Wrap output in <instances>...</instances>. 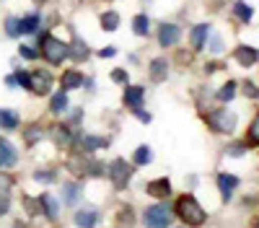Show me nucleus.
<instances>
[{
  "label": "nucleus",
  "mask_w": 259,
  "mask_h": 228,
  "mask_svg": "<svg viewBox=\"0 0 259 228\" xmlns=\"http://www.w3.org/2000/svg\"><path fill=\"white\" fill-rule=\"evenodd\" d=\"M177 215H179L187 225H202V223H205V210L197 205V200L189 197V195L179 197V202H177Z\"/></svg>",
  "instance_id": "obj_1"
},
{
  "label": "nucleus",
  "mask_w": 259,
  "mask_h": 228,
  "mask_svg": "<svg viewBox=\"0 0 259 228\" xmlns=\"http://www.w3.org/2000/svg\"><path fill=\"white\" fill-rule=\"evenodd\" d=\"M41 55L50 65H60V62L68 57V44H62L55 36H41Z\"/></svg>",
  "instance_id": "obj_2"
},
{
  "label": "nucleus",
  "mask_w": 259,
  "mask_h": 228,
  "mask_svg": "<svg viewBox=\"0 0 259 228\" xmlns=\"http://www.w3.org/2000/svg\"><path fill=\"white\" fill-rule=\"evenodd\" d=\"M205 119H207V124L215 132H233L236 130V114L228 112V109H215Z\"/></svg>",
  "instance_id": "obj_3"
},
{
  "label": "nucleus",
  "mask_w": 259,
  "mask_h": 228,
  "mask_svg": "<svg viewBox=\"0 0 259 228\" xmlns=\"http://www.w3.org/2000/svg\"><path fill=\"white\" fill-rule=\"evenodd\" d=\"M168 223H171V213L166 210L163 205L145 207V225L148 228H166Z\"/></svg>",
  "instance_id": "obj_4"
},
{
  "label": "nucleus",
  "mask_w": 259,
  "mask_h": 228,
  "mask_svg": "<svg viewBox=\"0 0 259 228\" xmlns=\"http://www.w3.org/2000/svg\"><path fill=\"white\" fill-rule=\"evenodd\" d=\"M109 176H112V181H114L117 190H122V187L130 181V176H133V166H130L124 158H117V161L109 166Z\"/></svg>",
  "instance_id": "obj_5"
},
{
  "label": "nucleus",
  "mask_w": 259,
  "mask_h": 228,
  "mask_svg": "<svg viewBox=\"0 0 259 228\" xmlns=\"http://www.w3.org/2000/svg\"><path fill=\"white\" fill-rule=\"evenodd\" d=\"M50 86H52V75H50L47 70H36V73H31V83H29V88H31L34 94L45 96V94H50Z\"/></svg>",
  "instance_id": "obj_6"
},
{
  "label": "nucleus",
  "mask_w": 259,
  "mask_h": 228,
  "mask_svg": "<svg viewBox=\"0 0 259 228\" xmlns=\"http://www.w3.org/2000/svg\"><path fill=\"white\" fill-rule=\"evenodd\" d=\"M179 36H182V29H179V26H174V24H163V26H161V31H158V39H161V44H163V47L177 44Z\"/></svg>",
  "instance_id": "obj_7"
},
{
  "label": "nucleus",
  "mask_w": 259,
  "mask_h": 228,
  "mask_svg": "<svg viewBox=\"0 0 259 228\" xmlns=\"http://www.w3.org/2000/svg\"><path fill=\"white\" fill-rule=\"evenodd\" d=\"M145 192L153 195V197H168L171 195V181L168 179H153V181H148Z\"/></svg>",
  "instance_id": "obj_8"
},
{
  "label": "nucleus",
  "mask_w": 259,
  "mask_h": 228,
  "mask_svg": "<svg viewBox=\"0 0 259 228\" xmlns=\"http://www.w3.org/2000/svg\"><path fill=\"white\" fill-rule=\"evenodd\" d=\"M16 163V151L8 140L0 138V169H8V166Z\"/></svg>",
  "instance_id": "obj_9"
},
{
  "label": "nucleus",
  "mask_w": 259,
  "mask_h": 228,
  "mask_svg": "<svg viewBox=\"0 0 259 228\" xmlns=\"http://www.w3.org/2000/svg\"><path fill=\"white\" fill-rule=\"evenodd\" d=\"M218 187H221V195H223V200H228V197L233 195V190L239 187V179L231 176V174H221V176H218Z\"/></svg>",
  "instance_id": "obj_10"
},
{
  "label": "nucleus",
  "mask_w": 259,
  "mask_h": 228,
  "mask_svg": "<svg viewBox=\"0 0 259 228\" xmlns=\"http://www.w3.org/2000/svg\"><path fill=\"white\" fill-rule=\"evenodd\" d=\"M143 96H145V88L143 86H130V88H124V104L127 107H140V101H143Z\"/></svg>",
  "instance_id": "obj_11"
},
{
  "label": "nucleus",
  "mask_w": 259,
  "mask_h": 228,
  "mask_svg": "<svg viewBox=\"0 0 259 228\" xmlns=\"http://www.w3.org/2000/svg\"><path fill=\"white\" fill-rule=\"evenodd\" d=\"M207 34H210V24H200V26H194V29H192V47H194V50H202V47H205Z\"/></svg>",
  "instance_id": "obj_12"
},
{
  "label": "nucleus",
  "mask_w": 259,
  "mask_h": 228,
  "mask_svg": "<svg viewBox=\"0 0 259 228\" xmlns=\"http://www.w3.org/2000/svg\"><path fill=\"white\" fill-rule=\"evenodd\" d=\"M236 60H239V65L251 68L256 62V50L254 47H239V50H236Z\"/></svg>",
  "instance_id": "obj_13"
},
{
  "label": "nucleus",
  "mask_w": 259,
  "mask_h": 228,
  "mask_svg": "<svg viewBox=\"0 0 259 228\" xmlns=\"http://www.w3.org/2000/svg\"><path fill=\"white\" fill-rule=\"evenodd\" d=\"M96 220H99V213H96V210H78V213H75V223H78L80 228H94Z\"/></svg>",
  "instance_id": "obj_14"
},
{
  "label": "nucleus",
  "mask_w": 259,
  "mask_h": 228,
  "mask_svg": "<svg viewBox=\"0 0 259 228\" xmlns=\"http://www.w3.org/2000/svg\"><path fill=\"white\" fill-rule=\"evenodd\" d=\"M166 73H168V68H166V60H153V65H150V80L153 83H161V80H166Z\"/></svg>",
  "instance_id": "obj_15"
},
{
  "label": "nucleus",
  "mask_w": 259,
  "mask_h": 228,
  "mask_svg": "<svg viewBox=\"0 0 259 228\" xmlns=\"http://www.w3.org/2000/svg\"><path fill=\"white\" fill-rule=\"evenodd\" d=\"M83 86V75L80 73H75V70H65L62 73V88H80Z\"/></svg>",
  "instance_id": "obj_16"
},
{
  "label": "nucleus",
  "mask_w": 259,
  "mask_h": 228,
  "mask_svg": "<svg viewBox=\"0 0 259 228\" xmlns=\"http://www.w3.org/2000/svg\"><path fill=\"white\" fill-rule=\"evenodd\" d=\"M83 151H101V148H106V145H109V140H106V138H94V135H85L83 138Z\"/></svg>",
  "instance_id": "obj_17"
},
{
  "label": "nucleus",
  "mask_w": 259,
  "mask_h": 228,
  "mask_svg": "<svg viewBox=\"0 0 259 228\" xmlns=\"http://www.w3.org/2000/svg\"><path fill=\"white\" fill-rule=\"evenodd\" d=\"M39 202L45 205V213H47V218H52V220H55V218H57V210H60L57 200H55L52 195H41V197H39Z\"/></svg>",
  "instance_id": "obj_18"
},
{
  "label": "nucleus",
  "mask_w": 259,
  "mask_h": 228,
  "mask_svg": "<svg viewBox=\"0 0 259 228\" xmlns=\"http://www.w3.org/2000/svg\"><path fill=\"white\" fill-rule=\"evenodd\" d=\"M0 127L16 130L18 127V114L16 112H8V109H0Z\"/></svg>",
  "instance_id": "obj_19"
},
{
  "label": "nucleus",
  "mask_w": 259,
  "mask_h": 228,
  "mask_svg": "<svg viewBox=\"0 0 259 228\" xmlns=\"http://www.w3.org/2000/svg\"><path fill=\"white\" fill-rule=\"evenodd\" d=\"M18 26H21V34H34L36 26H39V16H36V13L26 16L24 21H18Z\"/></svg>",
  "instance_id": "obj_20"
},
{
  "label": "nucleus",
  "mask_w": 259,
  "mask_h": 228,
  "mask_svg": "<svg viewBox=\"0 0 259 228\" xmlns=\"http://www.w3.org/2000/svg\"><path fill=\"white\" fill-rule=\"evenodd\" d=\"M52 140H55L57 145H68V143H70V132H68V127H62V124H55V127H52Z\"/></svg>",
  "instance_id": "obj_21"
},
{
  "label": "nucleus",
  "mask_w": 259,
  "mask_h": 228,
  "mask_svg": "<svg viewBox=\"0 0 259 228\" xmlns=\"http://www.w3.org/2000/svg\"><path fill=\"white\" fill-rule=\"evenodd\" d=\"M101 26H104L106 31H114V29L119 26V16H117L114 11H106V13L101 16Z\"/></svg>",
  "instance_id": "obj_22"
},
{
  "label": "nucleus",
  "mask_w": 259,
  "mask_h": 228,
  "mask_svg": "<svg viewBox=\"0 0 259 228\" xmlns=\"http://www.w3.org/2000/svg\"><path fill=\"white\" fill-rule=\"evenodd\" d=\"M148 29H150L148 16H135V21H133V31H135L138 36H145V34H148Z\"/></svg>",
  "instance_id": "obj_23"
},
{
  "label": "nucleus",
  "mask_w": 259,
  "mask_h": 228,
  "mask_svg": "<svg viewBox=\"0 0 259 228\" xmlns=\"http://www.w3.org/2000/svg\"><path fill=\"white\" fill-rule=\"evenodd\" d=\"M68 55H73V60H85L89 57V47L83 41H73V47L68 50Z\"/></svg>",
  "instance_id": "obj_24"
},
{
  "label": "nucleus",
  "mask_w": 259,
  "mask_h": 228,
  "mask_svg": "<svg viewBox=\"0 0 259 228\" xmlns=\"http://www.w3.org/2000/svg\"><path fill=\"white\" fill-rule=\"evenodd\" d=\"M233 11H236V16H239V18L244 21V24H249V21H251V8H249L246 3H236V6H233Z\"/></svg>",
  "instance_id": "obj_25"
},
{
  "label": "nucleus",
  "mask_w": 259,
  "mask_h": 228,
  "mask_svg": "<svg viewBox=\"0 0 259 228\" xmlns=\"http://www.w3.org/2000/svg\"><path fill=\"white\" fill-rule=\"evenodd\" d=\"M65 109H68V96H65V94H57V96L52 99V112L60 114V112H65Z\"/></svg>",
  "instance_id": "obj_26"
},
{
  "label": "nucleus",
  "mask_w": 259,
  "mask_h": 228,
  "mask_svg": "<svg viewBox=\"0 0 259 228\" xmlns=\"http://www.w3.org/2000/svg\"><path fill=\"white\" fill-rule=\"evenodd\" d=\"M68 166H70V169H73L75 174H83V171H85V161L80 158V153H73V156H70V161H68Z\"/></svg>",
  "instance_id": "obj_27"
},
{
  "label": "nucleus",
  "mask_w": 259,
  "mask_h": 228,
  "mask_svg": "<svg viewBox=\"0 0 259 228\" xmlns=\"http://www.w3.org/2000/svg\"><path fill=\"white\" fill-rule=\"evenodd\" d=\"M233 96H236V83H231V80H228L226 86L218 91V99H221V101H231Z\"/></svg>",
  "instance_id": "obj_28"
},
{
  "label": "nucleus",
  "mask_w": 259,
  "mask_h": 228,
  "mask_svg": "<svg viewBox=\"0 0 259 228\" xmlns=\"http://www.w3.org/2000/svg\"><path fill=\"white\" fill-rule=\"evenodd\" d=\"M150 158H153V153H150V148H148V145H143V148H138V151H135V163H138V166L148 163Z\"/></svg>",
  "instance_id": "obj_29"
},
{
  "label": "nucleus",
  "mask_w": 259,
  "mask_h": 228,
  "mask_svg": "<svg viewBox=\"0 0 259 228\" xmlns=\"http://www.w3.org/2000/svg\"><path fill=\"white\" fill-rule=\"evenodd\" d=\"M62 190H65V202L75 205V200H78V187H75V184H65Z\"/></svg>",
  "instance_id": "obj_30"
},
{
  "label": "nucleus",
  "mask_w": 259,
  "mask_h": 228,
  "mask_svg": "<svg viewBox=\"0 0 259 228\" xmlns=\"http://www.w3.org/2000/svg\"><path fill=\"white\" fill-rule=\"evenodd\" d=\"M6 34L8 36H18L21 34V26H18V18H6Z\"/></svg>",
  "instance_id": "obj_31"
},
{
  "label": "nucleus",
  "mask_w": 259,
  "mask_h": 228,
  "mask_svg": "<svg viewBox=\"0 0 259 228\" xmlns=\"http://www.w3.org/2000/svg\"><path fill=\"white\" fill-rule=\"evenodd\" d=\"M13 187V179L8 176V174H3L0 171V195H8V190Z\"/></svg>",
  "instance_id": "obj_32"
},
{
  "label": "nucleus",
  "mask_w": 259,
  "mask_h": 228,
  "mask_svg": "<svg viewBox=\"0 0 259 228\" xmlns=\"http://www.w3.org/2000/svg\"><path fill=\"white\" fill-rule=\"evenodd\" d=\"M24 205H26L29 215H36V213H39V207H41V202H39V200H31V197H24Z\"/></svg>",
  "instance_id": "obj_33"
},
{
  "label": "nucleus",
  "mask_w": 259,
  "mask_h": 228,
  "mask_svg": "<svg viewBox=\"0 0 259 228\" xmlns=\"http://www.w3.org/2000/svg\"><path fill=\"white\" fill-rule=\"evenodd\" d=\"M249 138H251V145L259 143V119H251V127H249Z\"/></svg>",
  "instance_id": "obj_34"
},
{
  "label": "nucleus",
  "mask_w": 259,
  "mask_h": 228,
  "mask_svg": "<svg viewBox=\"0 0 259 228\" xmlns=\"http://www.w3.org/2000/svg\"><path fill=\"white\" fill-rule=\"evenodd\" d=\"M13 78H16V83H21L24 88H29V83H31V75H29V73H21V70H18Z\"/></svg>",
  "instance_id": "obj_35"
},
{
  "label": "nucleus",
  "mask_w": 259,
  "mask_h": 228,
  "mask_svg": "<svg viewBox=\"0 0 259 228\" xmlns=\"http://www.w3.org/2000/svg\"><path fill=\"white\" fill-rule=\"evenodd\" d=\"M244 151H246V145H244V143H233V145H228V153H231V156H244Z\"/></svg>",
  "instance_id": "obj_36"
},
{
  "label": "nucleus",
  "mask_w": 259,
  "mask_h": 228,
  "mask_svg": "<svg viewBox=\"0 0 259 228\" xmlns=\"http://www.w3.org/2000/svg\"><path fill=\"white\" fill-rule=\"evenodd\" d=\"M34 179H36V181H52V179H55V174H52V171H36V174H34Z\"/></svg>",
  "instance_id": "obj_37"
},
{
  "label": "nucleus",
  "mask_w": 259,
  "mask_h": 228,
  "mask_svg": "<svg viewBox=\"0 0 259 228\" xmlns=\"http://www.w3.org/2000/svg\"><path fill=\"white\" fill-rule=\"evenodd\" d=\"M112 80H117V83H127V73H124V70H112Z\"/></svg>",
  "instance_id": "obj_38"
},
{
  "label": "nucleus",
  "mask_w": 259,
  "mask_h": 228,
  "mask_svg": "<svg viewBox=\"0 0 259 228\" xmlns=\"http://www.w3.org/2000/svg\"><path fill=\"white\" fill-rule=\"evenodd\" d=\"M210 50H212V52H221V50H223V39H221V36H212Z\"/></svg>",
  "instance_id": "obj_39"
},
{
  "label": "nucleus",
  "mask_w": 259,
  "mask_h": 228,
  "mask_svg": "<svg viewBox=\"0 0 259 228\" xmlns=\"http://www.w3.org/2000/svg\"><path fill=\"white\" fill-rule=\"evenodd\" d=\"M18 52H21V57H26V60H34V57H36V52H34L31 47H21Z\"/></svg>",
  "instance_id": "obj_40"
},
{
  "label": "nucleus",
  "mask_w": 259,
  "mask_h": 228,
  "mask_svg": "<svg viewBox=\"0 0 259 228\" xmlns=\"http://www.w3.org/2000/svg\"><path fill=\"white\" fill-rule=\"evenodd\" d=\"M39 135H41V127H36V130H29V132H26V140H29V145H31V143H34Z\"/></svg>",
  "instance_id": "obj_41"
},
{
  "label": "nucleus",
  "mask_w": 259,
  "mask_h": 228,
  "mask_svg": "<svg viewBox=\"0 0 259 228\" xmlns=\"http://www.w3.org/2000/svg\"><path fill=\"white\" fill-rule=\"evenodd\" d=\"M89 174H94V176H99V174H104V166L94 161V163H91V171H89Z\"/></svg>",
  "instance_id": "obj_42"
},
{
  "label": "nucleus",
  "mask_w": 259,
  "mask_h": 228,
  "mask_svg": "<svg viewBox=\"0 0 259 228\" xmlns=\"http://www.w3.org/2000/svg\"><path fill=\"white\" fill-rule=\"evenodd\" d=\"M8 213V197L3 195V197H0V215H6Z\"/></svg>",
  "instance_id": "obj_43"
},
{
  "label": "nucleus",
  "mask_w": 259,
  "mask_h": 228,
  "mask_svg": "<svg viewBox=\"0 0 259 228\" xmlns=\"http://www.w3.org/2000/svg\"><path fill=\"white\" fill-rule=\"evenodd\" d=\"M135 114H138V119H140V122H150V114H148V112H143V109H138V107H135Z\"/></svg>",
  "instance_id": "obj_44"
},
{
  "label": "nucleus",
  "mask_w": 259,
  "mask_h": 228,
  "mask_svg": "<svg viewBox=\"0 0 259 228\" xmlns=\"http://www.w3.org/2000/svg\"><path fill=\"white\" fill-rule=\"evenodd\" d=\"M244 91H246V96L256 99V88H254V83H246V86H244Z\"/></svg>",
  "instance_id": "obj_45"
},
{
  "label": "nucleus",
  "mask_w": 259,
  "mask_h": 228,
  "mask_svg": "<svg viewBox=\"0 0 259 228\" xmlns=\"http://www.w3.org/2000/svg\"><path fill=\"white\" fill-rule=\"evenodd\" d=\"M119 220H124V223H133V213H130V207H124V213L119 215Z\"/></svg>",
  "instance_id": "obj_46"
},
{
  "label": "nucleus",
  "mask_w": 259,
  "mask_h": 228,
  "mask_svg": "<svg viewBox=\"0 0 259 228\" xmlns=\"http://www.w3.org/2000/svg\"><path fill=\"white\" fill-rule=\"evenodd\" d=\"M112 55H114V50H112V47H106V50H101V52H99V57H112Z\"/></svg>",
  "instance_id": "obj_47"
},
{
  "label": "nucleus",
  "mask_w": 259,
  "mask_h": 228,
  "mask_svg": "<svg viewBox=\"0 0 259 228\" xmlns=\"http://www.w3.org/2000/svg\"><path fill=\"white\" fill-rule=\"evenodd\" d=\"M6 83H8L11 88H16V78H13V75H8V78H6Z\"/></svg>",
  "instance_id": "obj_48"
},
{
  "label": "nucleus",
  "mask_w": 259,
  "mask_h": 228,
  "mask_svg": "<svg viewBox=\"0 0 259 228\" xmlns=\"http://www.w3.org/2000/svg\"><path fill=\"white\" fill-rule=\"evenodd\" d=\"M13 228H26L24 223H13Z\"/></svg>",
  "instance_id": "obj_49"
},
{
  "label": "nucleus",
  "mask_w": 259,
  "mask_h": 228,
  "mask_svg": "<svg viewBox=\"0 0 259 228\" xmlns=\"http://www.w3.org/2000/svg\"><path fill=\"white\" fill-rule=\"evenodd\" d=\"M36 3H41V0H36Z\"/></svg>",
  "instance_id": "obj_50"
}]
</instances>
